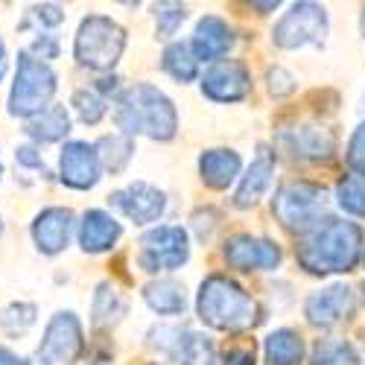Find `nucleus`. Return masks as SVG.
I'll return each instance as SVG.
<instances>
[{
  "label": "nucleus",
  "instance_id": "f257e3e1",
  "mask_svg": "<svg viewBox=\"0 0 365 365\" xmlns=\"http://www.w3.org/2000/svg\"><path fill=\"white\" fill-rule=\"evenodd\" d=\"M295 257L310 275H342L362 257V228L345 220H322L301 237Z\"/></svg>",
  "mask_w": 365,
  "mask_h": 365
},
{
  "label": "nucleus",
  "instance_id": "f03ea898",
  "mask_svg": "<svg viewBox=\"0 0 365 365\" xmlns=\"http://www.w3.org/2000/svg\"><path fill=\"white\" fill-rule=\"evenodd\" d=\"M114 123L126 138L143 135L149 140H173L178 132V111L164 91L138 82L117 97Z\"/></svg>",
  "mask_w": 365,
  "mask_h": 365
},
{
  "label": "nucleus",
  "instance_id": "7ed1b4c3",
  "mask_svg": "<svg viewBox=\"0 0 365 365\" xmlns=\"http://www.w3.org/2000/svg\"><path fill=\"white\" fill-rule=\"evenodd\" d=\"M196 313L202 324L222 333H246L260 324V304L228 275H207L196 295Z\"/></svg>",
  "mask_w": 365,
  "mask_h": 365
},
{
  "label": "nucleus",
  "instance_id": "20e7f679",
  "mask_svg": "<svg viewBox=\"0 0 365 365\" xmlns=\"http://www.w3.org/2000/svg\"><path fill=\"white\" fill-rule=\"evenodd\" d=\"M327 210V190L316 181H287L272 196V214L292 234L313 231Z\"/></svg>",
  "mask_w": 365,
  "mask_h": 365
},
{
  "label": "nucleus",
  "instance_id": "39448f33",
  "mask_svg": "<svg viewBox=\"0 0 365 365\" xmlns=\"http://www.w3.org/2000/svg\"><path fill=\"white\" fill-rule=\"evenodd\" d=\"M126 50V29L106 15H88L73 41V56L82 68L111 71Z\"/></svg>",
  "mask_w": 365,
  "mask_h": 365
},
{
  "label": "nucleus",
  "instance_id": "423d86ee",
  "mask_svg": "<svg viewBox=\"0 0 365 365\" xmlns=\"http://www.w3.org/2000/svg\"><path fill=\"white\" fill-rule=\"evenodd\" d=\"M330 33V18L322 4H310L301 0L292 4L272 26V41L281 50H304V47H316L322 50Z\"/></svg>",
  "mask_w": 365,
  "mask_h": 365
},
{
  "label": "nucleus",
  "instance_id": "0eeeda50",
  "mask_svg": "<svg viewBox=\"0 0 365 365\" xmlns=\"http://www.w3.org/2000/svg\"><path fill=\"white\" fill-rule=\"evenodd\" d=\"M56 94V73L47 62H38L36 56L21 53L18 56V71L15 85L9 94V114L15 117H33L50 106Z\"/></svg>",
  "mask_w": 365,
  "mask_h": 365
},
{
  "label": "nucleus",
  "instance_id": "6e6552de",
  "mask_svg": "<svg viewBox=\"0 0 365 365\" xmlns=\"http://www.w3.org/2000/svg\"><path fill=\"white\" fill-rule=\"evenodd\" d=\"M190 260V237L181 225H155L140 237L138 263L143 272H175Z\"/></svg>",
  "mask_w": 365,
  "mask_h": 365
},
{
  "label": "nucleus",
  "instance_id": "1a4fd4ad",
  "mask_svg": "<svg viewBox=\"0 0 365 365\" xmlns=\"http://www.w3.org/2000/svg\"><path fill=\"white\" fill-rule=\"evenodd\" d=\"M82 348H85V333H82L79 319L71 310H62L47 322L44 339L38 345V362L41 365H71L79 359Z\"/></svg>",
  "mask_w": 365,
  "mask_h": 365
},
{
  "label": "nucleus",
  "instance_id": "9d476101",
  "mask_svg": "<svg viewBox=\"0 0 365 365\" xmlns=\"http://www.w3.org/2000/svg\"><path fill=\"white\" fill-rule=\"evenodd\" d=\"M222 257L237 272H272L281 266V246L275 240L255 234H234L225 240Z\"/></svg>",
  "mask_w": 365,
  "mask_h": 365
},
{
  "label": "nucleus",
  "instance_id": "9b49d317",
  "mask_svg": "<svg viewBox=\"0 0 365 365\" xmlns=\"http://www.w3.org/2000/svg\"><path fill=\"white\" fill-rule=\"evenodd\" d=\"M356 310V292L348 284H330L316 289L307 301H304V316L313 327L330 330L345 324Z\"/></svg>",
  "mask_w": 365,
  "mask_h": 365
},
{
  "label": "nucleus",
  "instance_id": "f8f14e48",
  "mask_svg": "<svg viewBox=\"0 0 365 365\" xmlns=\"http://www.w3.org/2000/svg\"><path fill=\"white\" fill-rule=\"evenodd\" d=\"M202 94L210 103H242L252 94V73L237 58H220L205 71Z\"/></svg>",
  "mask_w": 365,
  "mask_h": 365
},
{
  "label": "nucleus",
  "instance_id": "ddd939ff",
  "mask_svg": "<svg viewBox=\"0 0 365 365\" xmlns=\"http://www.w3.org/2000/svg\"><path fill=\"white\" fill-rule=\"evenodd\" d=\"M278 143L295 161H330L336 155V135L319 123H301L284 129Z\"/></svg>",
  "mask_w": 365,
  "mask_h": 365
},
{
  "label": "nucleus",
  "instance_id": "4468645a",
  "mask_svg": "<svg viewBox=\"0 0 365 365\" xmlns=\"http://www.w3.org/2000/svg\"><path fill=\"white\" fill-rule=\"evenodd\" d=\"M111 205L135 225H149V222H158L167 210V196L164 190L146 185V181H135V185L111 193Z\"/></svg>",
  "mask_w": 365,
  "mask_h": 365
},
{
  "label": "nucleus",
  "instance_id": "2eb2a0df",
  "mask_svg": "<svg viewBox=\"0 0 365 365\" xmlns=\"http://www.w3.org/2000/svg\"><path fill=\"white\" fill-rule=\"evenodd\" d=\"M58 175H62V181L73 190H91L103 175L97 149L85 140L65 143L62 158H58Z\"/></svg>",
  "mask_w": 365,
  "mask_h": 365
},
{
  "label": "nucleus",
  "instance_id": "dca6fc26",
  "mask_svg": "<svg viewBox=\"0 0 365 365\" xmlns=\"http://www.w3.org/2000/svg\"><path fill=\"white\" fill-rule=\"evenodd\" d=\"M272 178H275V152L269 146H260L255 161L249 164V170L237 178L234 207H240V210L255 207L266 196V190L272 187Z\"/></svg>",
  "mask_w": 365,
  "mask_h": 365
},
{
  "label": "nucleus",
  "instance_id": "f3484780",
  "mask_svg": "<svg viewBox=\"0 0 365 365\" xmlns=\"http://www.w3.org/2000/svg\"><path fill=\"white\" fill-rule=\"evenodd\" d=\"M187 47H190L196 62H210L214 65V62H220L222 56H228V50L234 47V29L220 15H205L196 24Z\"/></svg>",
  "mask_w": 365,
  "mask_h": 365
},
{
  "label": "nucleus",
  "instance_id": "a211bd4d",
  "mask_svg": "<svg viewBox=\"0 0 365 365\" xmlns=\"http://www.w3.org/2000/svg\"><path fill=\"white\" fill-rule=\"evenodd\" d=\"M73 231V210L71 207H44L33 220V240L38 252L44 255H58L68 249Z\"/></svg>",
  "mask_w": 365,
  "mask_h": 365
},
{
  "label": "nucleus",
  "instance_id": "6ab92c4d",
  "mask_svg": "<svg viewBox=\"0 0 365 365\" xmlns=\"http://www.w3.org/2000/svg\"><path fill=\"white\" fill-rule=\"evenodd\" d=\"M242 173L237 149H205L199 155V175L210 190H228Z\"/></svg>",
  "mask_w": 365,
  "mask_h": 365
},
{
  "label": "nucleus",
  "instance_id": "aec40b11",
  "mask_svg": "<svg viewBox=\"0 0 365 365\" xmlns=\"http://www.w3.org/2000/svg\"><path fill=\"white\" fill-rule=\"evenodd\" d=\"M120 234H123V225L111 214H106V210H88L79 222V246L88 255H100L117 246Z\"/></svg>",
  "mask_w": 365,
  "mask_h": 365
},
{
  "label": "nucleus",
  "instance_id": "412c9836",
  "mask_svg": "<svg viewBox=\"0 0 365 365\" xmlns=\"http://www.w3.org/2000/svg\"><path fill=\"white\" fill-rule=\"evenodd\" d=\"M143 301L149 304L152 313L158 316H181L187 310V292L181 284L161 278V281H152L143 287Z\"/></svg>",
  "mask_w": 365,
  "mask_h": 365
},
{
  "label": "nucleus",
  "instance_id": "4be33fe9",
  "mask_svg": "<svg viewBox=\"0 0 365 365\" xmlns=\"http://www.w3.org/2000/svg\"><path fill=\"white\" fill-rule=\"evenodd\" d=\"M71 132V114L65 106H47L26 120V135L38 143H56Z\"/></svg>",
  "mask_w": 365,
  "mask_h": 365
},
{
  "label": "nucleus",
  "instance_id": "5701e85b",
  "mask_svg": "<svg viewBox=\"0 0 365 365\" xmlns=\"http://www.w3.org/2000/svg\"><path fill=\"white\" fill-rule=\"evenodd\" d=\"M263 351H266V365H301L304 339L292 327H278L266 336Z\"/></svg>",
  "mask_w": 365,
  "mask_h": 365
},
{
  "label": "nucleus",
  "instance_id": "b1692460",
  "mask_svg": "<svg viewBox=\"0 0 365 365\" xmlns=\"http://www.w3.org/2000/svg\"><path fill=\"white\" fill-rule=\"evenodd\" d=\"M173 359H178L181 365H220L214 339L205 336V333H199V330H185L181 333Z\"/></svg>",
  "mask_w": 365,
  "mask_h": 365
},
{
  "label": "nucleus",
  "instance_id": "393cba45",
  "mask_svg": "<svg viewBox=\"0 0 365 365\" xmlns=\"http://www.w3.org/2000/svg\"><path fill=\"white\" fill-rule=\"evenodd\" d=\"M126 298L117 292V287H111L108 281L97 287L94 292V304H91V316H94V324L100 327H108V324H117L120 319L126 316Z\"/></svg>",
  "mask_w": 365,
  "mask_h": 365
},
{
  "label": "nucleus",
  "instance_id": "a878e982",
  "mask_svg": "<svg viewBox=\"0 0 365 365\" xmlns=\"http://www.w3.org/2000/svg\"><path fill=\"white\" fill-rule=\"evenodd\" d=\"M94 149H97L100 167L108 173H123L135 155V143L126 135H106V138H100V143Z\"/></svg>",
  "mask_w": 365,
  "mask_h": 365
},
{
  "label": "nucleus",
  "instance_id": "bb28decb",
  "mask_svg": "<svg viewBox=\"0 0 365 365\" xmlns=\"http://www.w3.org/2000/svg\"><path fill=\"white\" fill-rule=\"evenodd\" d=\"M310 365H362V362H359V354L351 342L330 336V339H319L313 345Z\"/></svg>",
  "mask_w": 365,
  "mask_h": 365
},
{
  "label": "nucleus",
  "instance_id": "cd10ccee",
  "mask_svg": "<svg viewBox=\"0 0 365 365\" xmlns=\"http://www.w3.org/2000/svg\"><path fill=\"white\" fill-rule=\"evenodd\" d=\"M161 68L175 79V82H193L196 76H199V62L193 58V53H190V47L187 44H181V41H175V44H170L167 50H164V58H161Z\"/></svg>",
  "mask_w": 365,
  "mask_h": 365
},
{
  "label": "nucleus",
  "instance_id": "c85d7f7f",
  "mask_svg": "<svg viewBox=\"0 0 365 365\" xmlns=\"http://www.w3.org/2000/svg\"><path fill=\"white\" fill-rule=\"evenodd\" d=\"M336 205L345 210V214L365 220V178L345 175L336 185Z\"/></svg>",
  "mask_w": 365,
  "mask_h": 365
},
{
  "label": "nucleus",
  "instance_id": "c756f323",
  "mask_svg": "<svg viewBox=\"0 0 365 365\" xmlns=\"http://www.w3.org/2000/svg\"><path fill=\"white\" fill-rule=\"evenodd\" d=\"M185 21H187V6L185 4H158L155 6V33L164 41H170Z\"/></svg>",
  "mask_w": 365,
  "mask_h": 365
},
{
  "label": "nucleus",
  "instance_id": "7c9ffc66",
  "mask_svg": "<svg viewBox=\"0 0 365 365\" xmlns=\"http://www.w3.org/2000/svg\"><path fill=\"white\" fill-rule=\"evenodd\" d=\"M73 108H76L82 123L94 126V123H100V120L106 117L108 100L103 94H97V91H76V94H73Z\"/></svg>",
  "mask_w": 365,
  "mask_h": 365
},
{
  "label": "nucleus",
  "instance_id": "2f4dec72",
  "mask_svg": "<svg viewBox=\"0 0 365 365\" xmlns=\"http://www.w3.org/2000/svg\"><path fill=\"white\" fill-rule=\"evenodd\" d=\"M345 161L356 178H365V120L351 132L348 146H345Z\"/></svg>",
  "mask_w": 365,
  "mask_h": 365
},
{
  "label": "nucleus",
  "instance_id": "473e14b6",
  "mask_svg": "<svg viewBox=\"0 0 365 365\" xmlns=\"http://www.w3.org/2000/svg\"><path fill=\"white\" fill-rule=\"evenodd\" d=\"M36 307L33 304H9L6 307V313H4V327H6V333H24L26 327H33L36 324Z\"/></svg>",
  "mask_w": 365,
  "mask_h": 365
},
{
  "label": "nucleus",
  "instance_id": "72a5a7b5",
  "mask_svg": "<svg viewBox=\"0 0 365 365\" xmlns=\"http://www.w3.org/2000/svg\"><path fill=\"white\" fill-rule=\"evenodd\" d=\"M181 333H185L181 327H167V324L152 327V330H149V345L155 348V351H161V354H167V356H175V348H178Z\"/></svg>",
  "mask_w": 365,
  "mask_h": 365
},
{
  "label": "nucleus",
  "instance_id": "f704fd0d",
  "mask_svg": "<svg viewBox=\"0 0 365 365\" xmlns=\"http://www.w3.org/2000/svg\"><path fill=\"white\" fill-rule=\"evenodd\" d=\"M266 79H269V91L275 97H287V94H292V91H295V76L287 73L284 68H272Z\"/></svg>",
  "mask_w": 365,
  "mask_h": 365
},
{
  "label": "nucleus",
  "instance_id": "c9c22d12",
  "mask_svg": "<svg viewBox=\"0 0 365 365\" xmlns=\"http://www.w3.org/2000/svg\"><path fill=\"white\" fill-rule=\"evenodd\" d=\"M220 365H255V345H228Z\"/></svg>",
  "mask_w": 365,
  "mask_h": 365
},
{
  "label": "nucleus",
  "instance_id": "e433bc0d",
  "mask_svg": "<svg viewBox=\"0 0 365 365\" xmlns=\"http://www.w3.org/2000/svg\"><path fill=\"white\" fill-rule=\"evenodd\" d=\"M18 164H24V167H33V170H38L41 175H50L47 173V167H44V161H41V155L33 149V146H21L18 149Z\"/></svg>",
  "mask_w": 365,
  "mask_h": 365
},
{
  "label": "nucleus",
  "instance_id": "4c0bfd02",
  "mask_svg": "<svg viewBox=\"0 0 365 365\" xmlns=\"http://www.w3.org/2000/svg\"><path fill=\"white\" fill-rule=\"evenodd\" d=\"M0 365H29L24 356H18V354H12L9 348H0Z\"/></svg>",
  "mask_w": 365,
  "mask_h": 365
},
{
  "label": "nucleus",
  "instance_id": "58836bf2",
  "mask_svg": "<svg viewBox=\"0 0 365 365\" xmlns=\"http://www.w3.org/2000/svg\"><path fill=\"white\" fill-rule=\"evenodd\" d=\"M4 73H6V47L0 41V79H4Z\"/></svg>",
  "mask_w": 365,
  "mask_h": 365
},
{
  "label": "nucleus",
  "instance_id": "ea45409f",
  "mask_svg": "<svg viewBox=\"0 0 365 365\" xmlns=\"http://www.w3.org/2000/svg\"><path fill=\"white\" fill-rule=\"evenodd\" d=\"M359 26H362V36H365V9H362V18H359Z\"/></svg>",
  "mask_w": 365,
  "mask_h": 365
},
{
  "label": "nucleus",
  "instance_id": "a19ab883",
  "mask_svg": "<svg viewBox=\"0 0 365 365\" xmlns=\"http://www.w3.org/2000/svg\"><path fill=\"white\" fill-rule=\"evenodd\" d=\"M359 108H362V111H365V97H362V106H359Z\"/></svg>",
  "mask_w": 365,
  "mask_h": 365
},
{
  "label": "nucleus",
  "instance_id": "79ce46f5",
  "mask_svg": "<svg viewBox=\"0 0 365 365\" xmlns=\"http://www.w3.org/2000/svg\"><path fill=\"white\" fill-rule=\"evenodd\" d=\"M362 263H365V255H362Z\"/></svg>",
  "mask_w": 365,
  "mask_h": 365
}]
</instances>
